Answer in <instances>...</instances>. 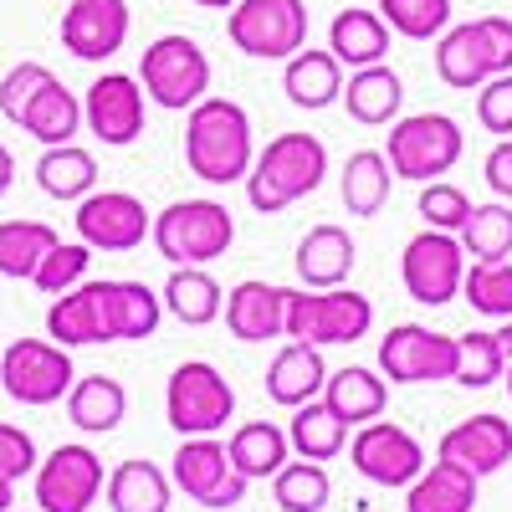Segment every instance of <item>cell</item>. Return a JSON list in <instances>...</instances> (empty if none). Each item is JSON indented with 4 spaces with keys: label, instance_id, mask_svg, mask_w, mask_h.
I'll list each match as a JSON object with an SVG mask.
<instances>
[{
    "label": "cell",
    "instance_id": "1f68e13d",
    "mask_svg": "<svg viewBox=\"0 0 512 512\" xmlns=\"http://www.w3.org/2000/svg\"><path fill=\"white\" fill-rule=\"evenodd\" d=\"M159 303L175 313L185 328H210L221 318L226 292H221V282L210 277L205 267H175L169 282H164V292H159Z\"/></svg>",
    "mask_w": 512,
    "mask_h": 512
},
{
    "label": "cell",
    "instance_id": "f546056e",
    "mask_svg": "<svg viewBox=\"0 0 512 512\" xmlns=\"http://www.w3.org/2000/svg\"><path fill=\"white\" fill-rule=\"evenodd\" d=\"M323 379H328L323 349H313V344H287V349L272 359V369H267V395H272L277 405L297 410V405H308V400L323 395Z\"/></svg>",
    "mask_w": 512,
    "mask_h": 512
},
{
    "label": "cell",
    "instance_id": "f1b7e54d",
    "mask_svg": "<svg viewBox=\"0 0 512 512\" xmlns=\"http://www.w3.org/2000/svg\"><path fill=\"white\" fill-rule=\"evenodd\" d=\"M16 128H26L36 144H72L77 128H82V98L67 93L57 77H47V82L31 93V103L21 108Z\"/></svg>",
    "mask_w": 512,
    "mask_h": 512
},
{
    "label": "cell",
    "instance_id": "bcb514c9",
    "mask_svg": "<svg viewBox=\"0 0 512 512\" xmlns=\"http://www.w3.org/2000/svg\"><path fill=\"white\" fill-rule=\"evenodd\" d=\"M477 118L487 134H512V72H497L477 88Z\"/></svg>",
    "mask_w": 512,
    "mask_h": 512
},
{
    "label": "cell",
    "instance_id": "ba28073f",
    "mask_svg": "<svg viewBox=\"0 0 512 512\" xmlns=\"http://www.w3.org/2000/svg\"><path fill=\"white\" fill-rule=\"evenodd\" d=\"M231 415H236V390L216 364L185 359L175 374H169L164 420L175 425L180 436H216V431H226Z\"/></svg>",
    "mask_w": 512,
    "mask_h": 512
},
{
    "label": "cell",
    "instance_id": "5bb4252c",
    "mask_svg": "<svg viewBox=\"0 0 512 512\" xmlns=\"http://www.w3.org/2000/svg\"><path fill=\"white\" fill-rule=\"evenodd\" d=\"M31 487L41 512H93L103 497V461L93 446H57L47 461H36Z\"/></svg>",
    "mask_w": 512,
    "mask_h": 512
},
{
    "label": "cell",
    "instance_id": "277c9868",
    "mask_svg": "<svg viewBox=\"0 0 512 512\" xmlns=\"http://www.w3.org/2000/svg\"><path fill=\"white\" fill-rule=\"evenodd\" d=\"M149 241L159 246V256L169 267H205L216 256L231 251L236 241V221L221 200H175L169 210H159Z\"/></svg>",
    "mask_w": 512,
    "mask_h": 512
},
{
    "label": "cell",
    "instance_id": "603a6c76",
    "mask_svg": "<svg viewBox=\"0 0 512 512\" xmlns=\"http://www.w3.org/2000/svg\"><path fill=\"white\" fill-rule=\"evenodd\" d=\"M47 338L62 349H82V344H108V323H103V292L98 282H77L72 292L52 297L47 308Z\"/></svg>",
    "mask_w": 512,
    "mask_h": 512
},
{
    "label": "cell",
    "instance_id": "8992f818",
    "mask_svg": "<svg viewBox=\"0 0 512 512\" xmlns=\"http://www.w3.org/2000/svg\"><path fill=\"white\" fill-rule=\"evenodd\" d=\"M466 154V134L461 123L446 118V113H410V118H395L390 128V149H384V159H390V175L395 180H441L451 175V169L461 164Z\"/></svg>",
    "mask_w": 512,
    "mask_h": 512
},
{
    "label": "cell",
    "instance_id": "4dcf8cb0",
    "mask_svg": "<svg viewBox=\"0 0 512 512\" xmlns=\"http://www.w3.org/2000/svg\"><path fill=\"white\" fill-rule=\"evenodd\" d=\"M323 405L344 420V425H364V420H379L384 405H390V384H384L374 369H338L323 379Z\"/></svg>",
    "mask_w": 512,
    "mask_h": 512
},
{
    "label": "cell",
    "instance_id": "5b68a950",
    "mask_svg": "<svg viewBox=\"0 0 512 512\" xmlns=\"http://www.w3.org/2000/svg\"><path fill=\"white\" fill-rule=\"evenodd\" d=\"M436 72L456 93H477L487 77L512 72V21L482 16L466 26H446L436 41Z\"/></svg>",
    "mask_w": 512,
    "mask_h": 512
},
{
    "label": "cell",
    "instance_id": "6da1fadb",
    "mask_svg": "<svg viewBox=\"0 0 512 512\" xmlns=\"http://www.w3.org/2000/svg\"><path fill=\"white\" fill-rule=\"evenodd\" d=\"M256 159L251 118L231 98H200L185 113V164L205 185H236Z\"/></svg>",
    "mask_w": 512,
    "mask_h": 512
},
{
    "label": "cell",
    "instance_id": "d6986e66",
    "mask_svg": "<svg viewBox=\"0 0 512 512\" xmlns=\"http://www.w3.org/2000/svg\"><path fill=\"white\" fill-rule=\"evenodd\" d=\"M436 456L466 466L472 477H492V472H502V466L512 461V420H502V415L461 420V425H451V431L441 436Z\"/></svg>",
    "mask_w": 512,
    "mask_h": 512
},
{
    "label": "cell",
    "instance_id": "f907efd6",
    "mask_svg": "<svg viewBox=\"0 0 512 512\" xmlns=\"http://www.w3.org/2000/svg\"><path fill=\"white\" fill-rule=\"evenodd\" d=\"M16 185V159H11V149L6 144H0V195H6Z\"/></svg>",
    "mask_w": 512,
    "mask_h": 512
},
{
    "label": "cell",
    "instance_id": "3957f363",
    "mask_svg": "<svg viewBox=\"0 0 512 512\" xmlns=\"http://www.w3.org/2000/svg\"><path fill=\"white\" fill-rule=\"evenodd\" d=\"M369 328H374V303L364 292H354V287H303V292H292L287 287L282 338H292V344H313V349L359 344Z\"/></svg>",
    "mask_w": 512,
    "mask_h": 512
},
{
    "label": "cell",
    "instance_id": "8d00e7d4",
    "mask_svg": "<svg viewBox=\"0 0 512 512\" xmlns=\"http://www.w3.org/2000/svg\"><path fill=\"white\" fill-rule=\"evenodd\" d=\"M390 159H384L379 149H359L344 159V210L349 216H379L384 200H390Z\"/></svg>",
    "mask_w": 512,
    "mask_h": 512
},
{
    "label": "cell",
    "instance_id": "44dd1931",
    "mask_svg": "<svg viewBox=\"0 0 512 512\" xmlns=\"http://www.w3.org/2000/svg\"><path fill=\"white\" fill-rule=\"evenodd\" d=\"M354 262H359L354 236L344 226H333V221L313 226L303 241H297V256H292V267H297V277H303V287H344L349 272H354Z\"/></svg>",
    "mask_w": 512,
    "mask_h": 512
},
{
    "label": "cell",
    "instance_id": "ab89813d",
    "mask_svg": "<svg viewBox=\"0 0 512 512\" xmlns=\"http://www.w3.org/2000/svg\"><path fill=\"white\" fill-rule=\"evenodd\" d=\"M272 497L282 512H323L333 497V482L323 472V461H282V472L272 477Z\"/></svg>",
    "mask_w": 512,
    "mask_h": 512
},
{
    "label": "cell",
    "instance_id": "9c48e42d",
    "mask_svg": "<svg viewBox=\"0 0 512 512\" xmlns=\"http://www.w3.org/2000/svg\"><path fill=\"white\" fill-rule=\"evenodd\" d=\"M231 47L256 62H287L308 47V6L303 0H236L226 11Z\"/></svg>",
    "mask_w": 512,
    "mask_h": 512
},
{
    "label": "cell",
    "instance_id": "e575fe53",
    "mask_svg": "<svg viewBox=\"0 0 512 512\" xmlns=\"http://www.w3.org/2000/svg\"><path fill=\"white\" fill-rule=\"evenodd\" d=\"M103 492L113 512H169V477L154 461H118Z\"/></svg>",
    "mask_w": 512,
    "mask_h": 512
},
{
    "label": "cell",
    "instance_id": "c3c4849f",
    "mask_svg": "<svg viewBox=\"0 0 512 512\" xmlns=\"http://www.w3.org/2000/svg\"><path fill=\"white\" fill-rule=\"evenodd\" d=\"M36 441L21 431V425H6V420H0V472H6V477H31L36 472Z\"/></svg>",
    "mask_w": 512,
    "mask_h": 512
},
{
    "label": "cell",
    "instance_id": "52a82bcc",
    "mask_svg": "<svg viewBox=\"0 0 512 512\" xmlns=\"http://www.w3.org/2000/svg\"><path fill=\"white\" fill-rule=\"evenodd\" d=\"M139 88L169 113H190L210 93V57L200 52V41L185 31H169L144 47L139 62Z\"/></svg>",
    "mask_w": 512,
    "mask_h": 512
},
{
    "label": "cell",
    "instance_id": "cb8c5ba5",
    "mask_svg": "<svg viewBox=\"0 0 512 512\" xmlns=\"http://www.w3.org/2000/svg\"><path fill=\"white\" fill-rule=\"evenodd\" d=\"M477 482L466 466L456 461H431L420 466V477L405 487V512H472L477 507Z\"/></svg>",
    "mask_w": 512,
    "mask_h": 512
},
{
    "label": "cell",
    "instance_id": "816d5d0a",
    "mask_svg": "<svg viewBox=\"0 0 512 512\" xmlns=\"http://www.w3.org/2000/svg\"><path fill=\"white\" fill-rule=\"evenodd\" d=\"M497 349H502V364H512V318H502L497 328Z\"/></svg>",
    "mask_w": 512,
    "mask_h": 512
},
{
    "label": "cell",
    "instance_id": "d590c367",
    "mask_svg": "<svg viewBox=\"0 0 512 512\" xmlns=\"http://www.w3.org/2000/svg\"><path fill=\"white\" fill-rule=\"evenodd\" d=\"M287 446L303 456V461H333L338 451L349 446V425L338 420L323 400H308V405H297V410H292Z\"/></svg>",
    "mask_w": 512,
    "mask_h": 512
},
{
    "label": "cell",
    "instance_id": "e0dca14e",
    "mask_svg": "<svg viewBox=\"0 0 512 512\" xmlns=\"http://www.w3.org/2000/svg\"><path fill=\"white\" fill-rule=\"evenodd\" d=\"M354 472L374 487H410L425 466V446L395 420H364V431L349 441Z\"/></svg>",
    "mask_w": 512,
    "mask_h": 512
},
{
    "label": "cell",
    "instance_id": "2e32d148",
    "mask_svg": "<svg viewBox=\"0 0 512 512\" xmlns=\"http://www.w3.org/2000/svg\"><path fill=\"white\" fill-rule=\"evenodd\" d=\"M144 88L139 77L128 72H103L93 77V88L82 93V123H88V134L108 149H128L139 134H144Z\"/></svg>",
    "mask_w": 512,
    "mask_h": 512
},
{
    "label": "cell",
    "instance_id": "484cf974",
    "mask_svg": "<svg viewBox=\"0 0 512 512\" xmlns=\"http://www.w3.org/2000/svg\"><path fill=\"white\" fill-rule=\"evenodd\" d=\"M328 52L338 57V67H374L390 57V26L379 11L344 6L328 21Z\"/></svg>",
    "mask_w": 512,
    "mask_h": 512
},
{
    "label": "cell",
    "instance_id": "f5cc1de1",
    "mask_svg": "<svg viewBox=\"0 0 512 512\" xmlns=\"http://www.w3.org/2000/svg\"><path fill=\"white\" fill-rule=\"evenodd\" d=\"M11 502H16V477L0 472V512H11Z\"/></svg>",
    "mask_w": 512,
    "mask_h": 512
},
{
    "label": "cell",
    "instance_id": "8fae6325",
    "mask_svg": "<svg viewBox=\"0 0 512 512\" xmlns=\"http://www.w3.org/2000/svg\"><path fill=\"white\" fill-rule=\"evenodd\" d=\"M456 364H461V344L425 323H395L379 338V374L390 384H441L456 379Z\"/></svg>",
    "mask_w": 512,
    "mask_h": 512
},
{
    "label": "cell",
    "instance_id": "4316f807",
    "mask_svg": "<svg viewBox=\"0 0 512 512\" xmlns=\"http://www.w3.org/2000/svg\"><path fill=\"white\" fill-rule=\"evenodd\" d=\"M338 98H344V108H349L354 123L379 128V123H395V118H400L405 82H400L395 67L374 62V67H354V77L344 82V93H338Z\"/></svg>",
    "mask_w": 512,
    "mask_h": 512
},
{
    "label": "cell",
    "instance_id": "7dc6e473",
    "mask_svg": "<svg viewBox=\"0 0 512 512\" xmlns=\"http://www.w3.org/2000/svg\"><path fill=\"white\" fill-rule=\"evenodd\" d=\"M52 77V67H41V62H16L6 77H0V118H21V108L31 103V93L41 88V82Z\"/></svg>",
    "mask_w": 512,
    "mask_h": 512
},
{
    "label": "cell",
    "instance_id": "db71d44e",
    "mask_svg": "<svg viewBox=\"0 0 512 512\" xmlns=\"http://www.w3.org/2000/svg\"><path fill=\"white\" fill-rule=\"evenodd\" d=\"M195 6H205V11H231L236 0H195Z\"/></svg>",
    "mask_w": 512,
    "mask_h": 512
},
{
    "label": "cell",
    "instance_id": "7c38bea8",
    "mask_svg": "<svg viewBox=\"0 0 512 512\" xmlns=\"http://www.w3.org/2000/svg\"><path fill=\"white\" fill-rule=\"evenodd\" d=\"M461 277H466V251L451 231H431L425 226L420 236L405 241V256H400V282L415 303L425 308H446L456 303L461 292Z\"/></svg>",
    "mask_w": 512,
    "mask_h": 512
},
{
    "label": "cell",
    "instance_id": "60d3db41",
    "mask_svg": "<svg viewBox=\"0 0 512 512\" xmlns=\"http://www.w3.org/2000/svg\"><path fill=\"white\" fill-rule=\"evenodd\" d=\"M461 292L482 318H512V262H472L461 277Z\"/></svg>",
    "mask_w": 512,
    "mask_h": 512
},
{
    "label": "cell",
    "instance_id": "836d02e7",
    "mask_svg": "<svg viewBox=\"0 0 512 512\" xmlns=\"http://www.w3.org/2000/svg\"><path fill=\"white\" fill-rule=\"evenodd\" d=\"M287 431L282 425H272V420H246L241 431L226 441V456H231V466L246 477V482H267V477H277L282 472V461H287Z\"/></svg>",
    "mask_w": 512,
    "mask_h": 512
},
{
    "label": "cell",
    "instance_id": "83f0119b",
    "mask_svg": "<svg viewBox=\"0 0 512 512\" xmlns=\"http://www.w3.org/2000/svg\"><path fill=\"white\" fill-rule=\"evenodd\" d=\"M128 415V390L113 379V374H82L72 379V390H67V420L77 425V431H88V436H108L118 431Z\"/></svg>",
    "mask_w": 512,
    "mask_h": 512
},
{
    "label": "cell",
    "instance_id": "d4e9b609",
    "mask_svg": "<svg viewBox=\"0 0 512 512\" xmlns=\"http://www.w3.org/2000/svg\"><path fill=\"white\" fill-rule=\"evenodd\" d=\"M103 292V323H108V344H123V338H154L164 303L159 292L144 282H98Z\"/></svg>",
    "mask_w": 512,
    "mask_h": 512
},
{
    "label": "cell",
    "instance_id": "7bdbcfd3",
    "mask_svg": "<svg viewBox=\"0 0 512 512\" xmlns=\"http://www.w3.org/2000/svg\"><path fill=\"white\" fill-rule=\"evenodd\" d=\"M88 262H93V251H88V246L57 236V246L36 262L31 287H36V292H47V297H62V292H72L77 282H88Z\"/></svg>",
    "mask_w": 512,
    "mask_h": 512
},
{
    "label": "cell",
    "instance_id": "7402d4cb",
    "mask_svg": "<svg viewBox=\"0 0 512 512\" xmlns=\"http://www.w3.org/2000/svg\"><path fill=\"white\" fill-rule=\"evenodd\" d=\"M282 93L292 108H333L338 93H344V67H338L333 52H318V47H297L282 67Z\"/></svg>",
    "mask_w": 512,
    "mask_h": 512
},
{
    "label": "cell",
    "instance_id": "f6af8a7d",
    "mask_svg": "<svg viewBox=\"0 0 512 512\" xmlns=\"http://www.w3.org/2000/svg\"><path fill=\"white\" fill-rule=\"evenodd\" d=\"M420 216H425V226H431V231H451L456 236L466 226V216H472V200H466V190H456L446 180H425Z\"/></svg>",
    "mask_w": 512,
    "mask_h": 512
},
{
    "label": "cell",
    "instance_id": "11a10c76",
    "mask_svg": "<svg viewBox=\"0 0 512 512\" xmlns=\"http://www.w3.org/2000/svg\"><path fill=\"white\" fill-rule=\"evenodd\" d=\"M502 374H507V395H512V364H507V369H502Z\"/></svg>",
    "mask_w": 512,
    "mask_h": 512
},
{
    "label": "cell",
    "instance_id": "f35d334b",
    "mask_svg": "<svg viewBox=\"0 0 512 512\" xmlns=\"http://www.w3.org/2000/svg\"><path fill=\"white\" fill-rule=\"evenodd\" d=\"M456 241L472 262H502V256H512V205H502V200L472 205V216L456 231Z\"/></svg>",
    "mask_w": 512,
    "mask_h": 512
},
{
    "label": "cell",
    "instance_id": "7a4b0ae2",
    "mask_svg": "<svg viewBox=\"0 0 512 512\" xmlns=\"http://www.w3.org/2000/svg\"><path fill=\"white\" fill-rule=\"evenodd\" d=\"M323 175H328V149L318 134H277L246 169V200L262 216H277V210L313 195Z\"/></svg>",
    "mask_w": 512,
    "mask_h": 512
},
{
    "label": "cell",
    "instance_id": "b9f144b4",
    "mask_svg": "<svg viewBox=\"0 0 512 512\" xmlns=\"http://www.w3.org/2000/svg\"><path fill=\"white\" fill-rule=\"evenodd\" d=\"M379 16L405 41H431L451 26V0H379Z\"/></svg>",
    "mask_w": 512,
    "mask_h": 512
},
{
    "label": "cell",
    "instance_id": "4fadbf2b",
    "mask_svg": "<svg viewBox=\"0 0 512 512\" xmlns=\"http://www.w3.org/2000/svg\"><path fill=\"white\" fill-rule=\"evenodd\" d=\"M169 461H175L169 466V482H175L190 502H200V507H241L246 502L251 482L231 466V456L216 436H185Z\"/></svg>",
    "mask_w": 512,
    "mask_h": 512
},
{
    "label": "cell",
    "instance_id": "9a60e30c",
    "mask_svg": "<svg viewBox=\"0 0 512 512\" xmlns=\"http://www.w3.org/2000/svg\"><path fill=\"white\" fill-rule=\"evenodd\" d=\"M72 226H77V241L88 251H134V246H144L154 216L144 210V200L128 195V190H93V195L77 200Z\"/></svg>",
    "mask_w": 512,
    "mask_h": 512
},
{
    "label": "cell",
    "instance_id": "ee69618b",
    "mask_svg": "<svg viewBox=\"0 0 512 512\" xmlns=\"http://www.w3.org/2000/svg\"><path fill=\"white\" fill-rule=\"evenodd\" d=\"M461 364H456V384L466 390H487V384L502 379V349H497V333H461Z\"/></svg>",
    "mask_w": 512,
    "mask_h": 512
},
{
    "label": "cell",
    "instance_id": "d6a6232c",
    "mask_svg": "<svg viewBox=\"0 0 512 512\" xmlns=\"http://www.w3.org/2000/svg\"><path fill=\"white\" fill-rule=\"evenodd\" d=\"M36 185L62 205H77L98 190V159L77 144H47V154L36 159Z\"/></svg>",
    "mask_w": 512,
    "mask_h": 512
},
{
    "label": "cell",
    "instance_id": "74e56055",
    "mask_svg": "<svg viewBox=\"0 0 512 512\" xmlns=\"http://www.w3.org/2000/svg\"><path fill=\"white\" fill-rule=\"evenodd\" d=\"M57 246V231L47 221H0V277L31 282L36 262Z\"/></svg>",
    "mask_w": 512,
    "mask_h": 512
},
{
    "label": "cell",
    "instance_id": "ffe728a7",
    "mask_svg": "<svg viewBox=\"0 0 512 512\" xmlns=\"http://www.w3.org/2000/svg\"><path fill=\"white\" fill-rule=\"evenodd\" d=\"M221 313H226L231 338H241V344H267V338H282V323H287V287L246 277V282H236V287L226 292Z\"/></svg>",
    "mask_w": 512,
    "mask_h": 512
},
{
    "label": "cell",
    "instance_id": "30bf717a",
    "mask_svg": "<svg viewBox=\"0 0 512 512\" xmlns=\"http://www.w3.org/2000/svg\"><path fill=\"white\" fill-rule=\"evenodd\" d=\"M72 349L52 344V338H16V344H6V354H0V390H6L16 405H57L67 400L72 390Z\"/></svg>",
    "mask_w": 512,
    "mask_h": 512
},
{
    "label": "cell",
    "instance_id": "ac0fdd59",
    "mask_svg": "<svg viewBox=\"0 0 512 512\" xmlns=\"http://www.w3.org/2000/svg\"><path fill=\"white\" fill-rule=\"evenodd\" d=\"M128 31H134V11L128 0H72L62 11V47L77 62H108L123 52Z\"/></svg>",
    "mask_w": 512,
    "mask_h": 512
},
{
    "label": "cell",
    "instance_id": "681fc988",
    "mask_svg": "<svg viewBox=\"0 0 512 512\" xmlns=\"http://www.w3.org/2000/svg\"><path fill=\"white\" fill-rule=\"evenodd\" d=\"M487 185H492L502 200H512V134L487 154Z\"/></svg>",
    "mask_w": 512,
    "mask_h": 512
}]
</instances>
